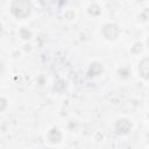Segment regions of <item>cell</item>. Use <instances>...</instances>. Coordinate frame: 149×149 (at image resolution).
Instances as JSON below:
<instances>
[{"label":"cell","instance_id":"1","mask_svg":"<svg viewBox=\"0 0 149 149\" xmlns=\"http://www.w3.org/2000/svg\"><path fill=\"white\" fill-rule=\"evenodd\" d=\"M10 12L15 17L24 19L31 12V3L27 0H15L12 2Z\"/></svg>","mask_w":149,"mask_h":149},{"label":"cell","instance_id":"2","mask_svg":"<svg viewBox=\"0 0 149 149\" xmlns=\"http://www.w3.org/2000/svg\"><path fill=\"white\" fill-rule=\"evenodd\" d=\"M120 34V28L115 23H107L102 28V35L107 40H115Z\"/></svg>","mask_w":149,"mask_h":149},{"label":"cell","instance_id":"3","mask_svg":"<svg viewBox=\"0 0 149 149\" xmlns=\"http://www.w3.org/2000/svg\"><path fill=\"white\" fill-rule=\"evenodd\" d=\"M139 72L142 78L149 80V57L143 58L139 64Z\"/></svg>","mask_w":149,"mask_h":149},{"label":"cell","instance_id":"4","mask_svg":"<svg viewBox=\"0 0 149 149\" xmlns=\"http://www.w3.org/2000/svg\"><path fill=\"white\" fill-rule=\"evenodd\" d=\"M130 128H132V125L127 119H120L115 125V129L119 134H126L130 130Z\"/></svg>","mask_w":149,"mask_h":149},{"label":"cell","instance_id":"5","mask_svg":"<svg viewBox=\"0 0 149 149\" xmlns=\"http://www.w3.org/2000/svg\"><path fill=\"white\" fill-rule=\"evenodd\" d=\"M88 72H90L91 76H97L100 72H102V66L99 63H92L91 66H90V71Z\"/></svg>","mask_w":149,"mask_h":149},{"label":"cell","instance_id":"6","mask_svg":"<svg viewBox=\"0 0 149 149\" xmlns=\"http://www.w3.org/2000/svg\"><path fill=\"white\" fill-rule=\"evenodd\" d=\"M1 101H2V107H1V111L5 108V105H6V100L5 99H1Z\"/></svg>","mask_w":149,"mask_h":149},{"label":"cell","instance_id":"7","mask_svg":"<svg viewBox=\"0 0 149 149\" xmlns=\"http://www.w3.org/2000/svg\"><path fill=\"white\" fill-rule=\"evenodd\" d=\"M148 47H149V40H148Z\"/></svg>","mask_w":149,"mask_h":149},{"label":"cell","instance_id":"8","mask_svg":"<svg viewBox=\"0 0 149 149\" xmlns=\"http://www.w3.org/2000/svg\"><path fill=\"white\" fill-rule=\"evenodd\" d=\"M148 141H149V134H148Z\"/></svg>","mask_w":149,"mask_h":149},{"label":"cell","instance_id":"9","mask_svg":"<svg viewBox=\"0 0 149 149\" xmlns=\"http://www.w3.org/2000/svg\"><path fill=\"white\" fill-rule=\"evenodd\" d=\"M148 118H149V114H148Z\"/></svg>","mask_w":149,"mask_h":149}]
</instances>
